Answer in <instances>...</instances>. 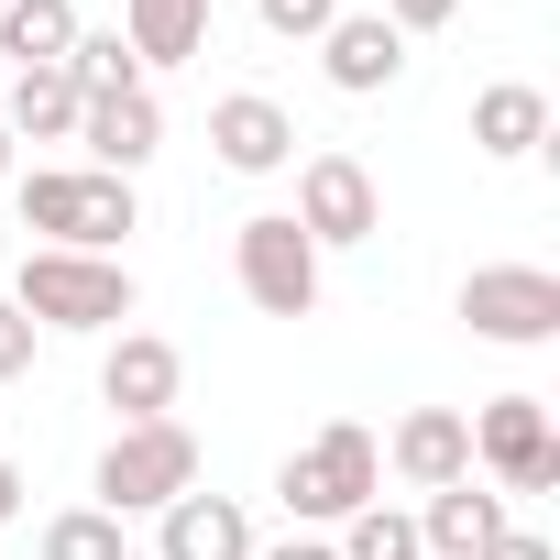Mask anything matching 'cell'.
Returning <instances> with one entry per match:
<instances>
[{"mask_svg":"<svg viewBox=\"0 0 560 560\" xmlns=\"http://www.w3.org/2000/svg\"><path fill=\"white\" fill-rule=\"evenodd\" d=\"M23 231H45L56 253H110L121 231H143V198H132V176H100V165H34Z\"/></svg>","mask_w":560,"mask_h":560,"instance_id":"1","label":"cell"},{"mask_svg":"<svg viewBox=\"0 0 560 560\" xmlns=\"http://www.w3.org/2000/svg\"><path fill=\"white\" fill-rule=\"evenodd\" d=\"M374 494H385V451H374V429H352V418H330L308 451H287V472H275V505H287L298 527L363 516Z\"/></svg>","mask_w":560,"mask_h":560,"instance_id":"2","label":"cell"},{"mask_svg":"<svg viewBox=\"0 0 560 560\" xmlns=\"http://www.w3.org/2000/svg\"><path fill=\"white\" fill-rule=\"evenodd\" d=\"M12 308L34 319V330H121L132 319V275L110 264V253H23V275H12Z\"/></svg>","mask_w":560,"mask_h":560,"instance_id":"3","label":"cell"},{"mask_svg":"<svg viewBox=\"0 0 560 560\" xmlns=\"http://www.w3.org/2000/svg\"><path fill=\"white\" fill-rule=\"evenodd\" d=\"M176 494H198V440L176 429V418H143V429H121L110 451H100V505L132 527V516H165Z\"/></svg>","mask_w":560,"mask_h":560,"instance_id":"4","label":"cell"},{"mask_svg":"<svg viewBox=\"0 0 560 560\" xmlns=\"http://www.w3.org/2000/svg\"><path fill=\"white\" fill-rule=\"evenodd\" d=\"M231 275H242V298H253L264 319H308V308H319V242H308L287 209H253V220L231 231Z\"/></svg>","mask_w":560,"mask_h":560,"instance_id":"5","label":"cell"},{"mask_svg":"<svg viewBox=\"0 0 560 560\" xmlns=\"http://www.w3.org/2000/svg\"><path fill=\"white\" fill-rule=\"evenodd\" d=\"M462 319H472V341L538 352V341H560V275L549 264H472L462 275Z\"/></svg>","mask_w":560,"mask_h":560,"instance_id":"6","label":"cell"},{"mask_svg":"<svg viewBox=\"0 0 560 560\" xmlns=\"http://www.w3.org/2000/svg\"><path fill=\"white\" fill-rule=\"evenodd\" d=\"M472 462L505 483V494H549L560 483V429H549V396H494L472 418Z\"/></svg>","mask_w":560,"mask_h":560,"instance_id":"7","label":"cell"},{"mask_svg":"<svg viewBox=\"0 0 560 560\" xmlns=\"http://www.w3.org/2000/svg\"><path fill=\"white\" fill-rule=\"evenodd\" d=\"M287 220L330 253V242H374V231H385V198H374L363 154H308V165H298V209H287Z\"/></svg>","mask_w":560,"mask_h":560,"instance_id":"8","label":"cell"},{"mask_svg":"<svg viewBox=\"0 0 560 560\" xmlns=\"http://www.w3.org/2000/svg\"><path fill=\"white\" fill-rule=\"evenodd\" d=\"M176 385H187V363H176V341H154V330H121V341L100 352V396L121 407V429L176 418Z\"/></svg>","mask_w":560,"mask_h":560,"instance_id":"9","label":"cell"},{"mask_svg":"<svg viewBox=\"0 0 560 560\" xmlns=\"http://www.w3.org/2000/svg\"><path fill=\"white\" fill-rule=\"evenodd\" d=\"M78 143H89L100 176H143V165L165 154V110H154V89H110V100H89V110H78Z\"/></svg>","mask_w":560,"mask_h":560,"instance_id":"10","label":"cell"},{"mask_svg":"<svg viewBox=\"0 0 560 560\" xmlns=\"http://www.w3.org/2000/svg\"><path fill=\"white\" fill-rule=\"evenodd\" d=\"M209 154H220L231 176H275V165H287V154H298V121H287V110H275L264 89H231V100L209 110Z\"/></svg>","mask_w":560,"mask_h":560,"instance_id":"11","label":"cell"},{"mask_svg":"<svg viewBox=\"0 0 560 560\" xmlns=\"http://www.w3.org/2000/svg\"><path fill=\"white\" fill-rule=\"evenodd\" d=\"M319 67H330V89L374 100V89H396V78H407V34H396L385 12H341V23L319 34Z\"/></svg>","mask_w":560,"mask_h":560,"instance_id":"12","label":"cell"},{"mask_svg":"<svg viewBox=\"0 0 560 560\" xmlns=\"http://www.w3.org/2000/svg\"><path fill=\"white\" fill-rule=\"evenodd\" d=\"M385 462H396L418 494H440V483H462V472H472V418H462V407H418V418H396Z\"/></svg>","mask_w":560,"mask_h":560,"instance_id":"13","label":"cell"},{"mask_svg":"<svg viewBox=\"0 0 560 560\" xmlns=\"http://www.w3.org/2000/svg\"><path fill=\"white\" fill-rule=\"evenodd\" d=\"M494 538H505V494H483L472 472L418 505V549H429V560H483Z\"/></svg>","mask_w":560,"mask_h":560,"instance_id":"14","label":"cell"},{"mask_svg":"<svg viewBox=\"0 0 560 560\" xmlns=\"http://www.w3.org/2000/svg\"><path fill=\"white\" fill-rule=\"evenodd\" d=\"M154 560H253V516L231 494H176L154 527Z\"/></svg>","mask_w":560,"mask_h":560,"instance_id":"15","label":"cell"},{"mask_svg":"<svg viewBox=\"0 0 560 560\" xmlns=\"http://www.w3.org/2000/svg\"><path fill=\"white\" fill-rule=\"evenodd\" d=\"M121 45H132V67L209 56V0H121Z\"/></svg>","mask_w":560,"mask_h":560,"instance_id":"16","label":"cell"},{"mask_svg":"<svg viewBox=\"0 0 560 560\" xmlns=\"http://www.w3.org/2000/svg\"><path fill=\"white\" fill-rule=\"evenodd\" d=\"M472 143H483L494 165H516V154H538V143H549V100H538L527 78H494V89L472 100Z\"/></svg>","mask_w":560,"mask_h":560,"instance_id":"17","label":"cell"},{"mask_svg":"<svg viewBox=\"0 0 560 560\" xmlns=\"http://www.w3.org/2000/svg\"><path fill=\"white\" fill-rule=\"evenodd\" d=\"M78 78L67 67H23L12 78V110H0V132H34V143H78Z\"/></svg>","mask_w":560,"mask_h":560,"instance_id":"18","label":"cell"},{"mask_svg":"<svg viewBox=\"0 0 560 560\" xmlns=\"http://www.w3.org/2000/svg\"><path fill=\"white\" fill-rule=\"evenodd\" d=\"M78 45V0H0V56L12 67H67Z\"/></svg>","mask_w":560,"mask_h":560,"instance_id":"19","label":"cell"},{"mask_svg":"<svg viewBox=\"0 0 560 560\" xmlns=\"http://www.w3.org/2000/svg\"><path fill=\"white\" fill-rule=\"evenodd\" d=\"M34 560H132V527L110 505H67V516H45Z\"/></svg>","mask_w":560,"mask_h":560,"instance_id":"20","label":"cell"},{"mask_svg":"<svg viewBox=\"0 0 560 560\" xmlns=\"http://www.w3.org/2000/svg\"><path fill=\"white\" fill-rule=\"evenodd\" d=\"M67 78H78V100H110V89H143L132 45H121V34H89V23H78V45H67Z\"/></svg>","mask_w":560,"mask_h":560,"instance_id":"21","label":"cell"},{"mask_svg":"<svg viewBox=\"0 0 560 560\" xmlns=\"http://www.w3.org/2000/svg\"><path fill=\"white\" fill-rule=\"evenodd\" d=\"M330 560H429V549H418V516L363 505V516H341V549H330Z\"/></svg>","mask_w":560,"mask_h":560,"instance_id":"22","label":"cell"},{"mask_svg":"<svg viewBox=\"0 0 560 560\" xmlns=\"http://www.w3.org/2000/svg\"><path fill=\"white\" fill-rule=\"evenodd\" d=\"M264 12V34H287V45H319L330 23H341V0H253Z\"/></svg>","mask_w":560,"mask_h":560,"instance_id":"23","label":"cell"},{"mask_svg":"<svg viewBox=\"0 0 560 560\" xmlns=\"http://www.w3.org/2000/svg\"><path fill=\"white\" fill-rule=\"evenodd\" d=\"M23 363H34V319L0 298V374H23Z\"/></svg>","mask_w":560,"mask_h":560,"instance_id":"24","label":"cell"},{"mask_svg":"<svg viewBox=\"0 0 560 560\" xmlns=\"http://www.w3.org/2000/svg\"><path fill=\"white\" fill-rule=\"evenodd\" d=\"M451 12H462V0H385V23H396V34H440Z\"/></svg>","mask_w":560,"mask_h":560,"instance_id":"25","label":"cell"},{"mask_svg":"<svg viewBox=\"0 0 560 560\" xmlns=\"http://www.w3.org/2000/svg\"><path fill=\"white\" fill-rule=\"evenodd\" d=\"M483 560H549V538H527V527H505V538H494Z\"/></svg>","mask_w":560,"mask_h":560,"instance_id":"26","label":"cell"},{"mask_svg":"<svg viewBox=\"0 0 560 560\" xmlns=\"http://www.w3.org/2000/svg\"><path fill=\"white\" fill-rule=\"evenodd\" d=\"M12 516H23V472H12V462H0V527H12Z\"/></svg>","mask_w":560,"mask_h":560,"instance_id":"27","label":"cell"},{"mask_svg":"<svg viewBox=\"0 0 560 560\" xmlns=\"http://www.w3.org/2000/svg\"><path fill=\"white\" fill-rule=\"evenodd\" d=\"M264 560H330V549L319 538H287V549H264Z\"/></svg>","mask_w":560,"mask_h":560,"instance_id":"28","label":"cell"},{"mask_svg":"<svg viewBox=\"0 0 560 560\" xmlns=\"http://www.w3.org/2000/svg\"><path fill=\"white\" fill-rule=\"evenodd\" d=\"M0 176H12V132H0Z\"/></svg>","mask_w":560,"mask_h":560,"instance_id":"29","label":"cell"}]
</instances>
